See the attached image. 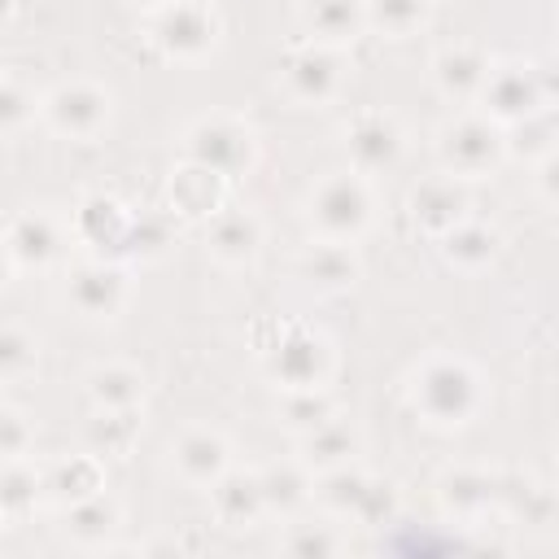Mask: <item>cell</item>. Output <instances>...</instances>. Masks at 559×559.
Listing matches in <instances>:
<instances>
[{"label": "cell", "mask_w": 559, "mask_h": 559, "mask_svg": "<svg viewBox=\"0 0 559 559\" xmlns=\"http://www.w3.org/2000/svg\"><path fill=\"white\" fill-rule=\"evenodd\" d=\"M406 406L419 415V424L437 432H459L489 406V384L463 354L437 349L406 371Z\"/></svg>", "instance_id": "6da1fadb"}, {"label": "cell", "mask_w": 559, "mask_h": 559, "mask_svg": "<svg viewBox=\"0 0 559 559\" xmlns=\"http://www.w3.org/2000/svg\"><path fill=\"white\" fill-rule=\"evenodd\" d=\"M376 179L345 166V170H328L323 179L310 183L306 192V223H310V236H323V240H345V245H358L371 227H376Z\"/></svg>", "instance_id": "7a4b0ae2"}, {"label": "cell", "mask_w": 559, "mask_h": 559, "mask_svg": "<svg viewBox=\"0 0 559 559\" xmlns=\"http://www.w3.org/2000/svg\"><path fill=\"white\" fill-rule=\"evenodd\" d=\"M262 376L284 393V389H332L336 376V345L323 328L306 319H284L275 336L258 349Z\"/></svg>", "instance_id": "3957f363"}, {"label": "cell", "mask_w": 559, "mask_h": 559, "mask_svg": "<svg viewBox=\"0 0 559 559\" xmlns=\"http://www.w3.org/2000/svg\"><path fill=\"white\" fill-rule=\"evenodd\" d=\"M432 153H437V166L463 183H476V179H489L511 153H507V127H498L489 114L480 109H459L450 114L437 135H432Z\"/></svg>", "instance_id": "277c9868"}, {"label": "cell", "mask_w": 559, "mask_h": 559, "mask_svg": "<svg viewBox=\"0 0 559 559\" xmlns=\"http://www.w3.org/2000/svg\"><path fill=\"white\" fill-rule=\"evenodd\" d=\"M183 157L223 175L227 183L245 179L253 166H258V131L245 114H227V109H214V114H201L183 127Z\"/></svg>", "instance_id": "5b68a950"}, {"label": "cell", "mask_w": 559, "mask_h": 559, "mask_svg": "<svg viewBox=\"0 0 559 559\" xmlns=\"http://www.w3.org/2000/svg\"><path fill=\"white\" fill-rule=\"evenodd\" d=\"M39 122L57 140L96 144L114 122V92L96 79H61L39 100Z\"/></svg>", "instance_id": "8992f818"}, {"label": "cell", "mask_w": 559, "mask_h": 559, "mask_svg": "<svg viewBox=\"0 0 559 559\" xmlns=\"http://www.w3.org/2000/svg\"><path fill=\"white\" fill-rule=\"evenodd\" d=\"M74 245L70 218L52 205H22L4 223V262L13 275H44L52 271L66 249Z\"/></svg>", "instance_id": "52a82bcc"}, {"label": "cell", "mask_w": 559, "mask_h": 559, "mask_svg": "<svg viewBox=\"0 0 559 559\" xmlns=\"http://www.w3.org/2000/svg\"><path fill=\"white\" fill-rule=\"evenodd\" d=\"M148 39L175 66H201L223 44V13L210 0H175L148 17Z\"/></svg>", "instance_id": "ba28073f"}, {"label": "cell", "mask_w": 559, "mask_h": 559, "mask_svg": "<svg viewBox=\"0 0 559 559\" xmlns=\"http://www.w3.org/2000/svg\"><path fill=\"white\" fill-rule=\"evenodd\" d=\"M61 288L74 314H83L87 323H114L131 301V271L118 258L83 253L79 262L66 266Z\"/></svg>", "instance_id": "9c48e42d"}, {"label": "cell", "mask_w": 559, "mask_h": 559, "mask_svg": "<svg viewBox=\"0 0 559 559\" xmlns=\"http://www.w3.org/2000/svg\"><path fill=\"white\" fill-rule=\"evenodd\" d=\"M280 87L293 105L301 109H323L341 96L345 87V61H341V48H328V44H314V39H301L284 52L280 61Z\"/></svg>", "instance_id": "30bf717a"}, {"label": "cell", "mask_w": 559, "mask_h": 559, "mask_svg": "<svg viewBox=\"0 0 559 559\" xmlns=\"http://www.w3.org/2000/svg\"><path fill=\"white\" fill-rule=\"evenodd\" d=\"M476 109L489 114L498 127H515L528 122L546 109V92H542V70L533 61L520 57H498L489 66V79L476 96Z\"/></svg>", "instance_id": "8fae6325"}, {"label": "cell", "mask_w": 559, "mask_h": 559, "mask_svg": "<svg viewBox=\"0 0 559 559\" xmlns=\"http://www.w3.org/2000/svg\"><path fill=\"white\" fill-rule=\"evenodd\" d=\"M341 144H345L349 166L376 179V175H384V170H393V166L402 162V153H406V131H402V122H397L389 109L367 105V109H354V114L345 118Z\"/></svg>", "instance_id": "7c38bea8"}, {"label": "cell", "mask_w": 559, "mask_h": 559, "mask_svg": "<svg viewBox=\"0 0 559 559\" xmlns=\"http://www.w3.org/2000/svg\"><path fill=\"white\" fill-rule=\"evenodd\" d=\"M131 227H135V210L122 197H114V192H87L70 210L74 245L83 253H96V258H118L122 262L127 258Z\"/></svg>", "instance_id": "4fadbf2b"}, {"label": "cell", "mask_w": 559, "mask_h": 559, "mask_svg": "<svg viewBox=\"0 0 559 559\" xmlns=\"http://www.w3.org/2000/svg\"><path fill=\"white\" fill-rule=\"evenodd\" d=\"M231 441L210 428V424H188L179 428V437L170 441V472L188 485V489H201L210 493L218 485V476L231 467Z\"/></svg>", "instance_id": "5bb4252c"}, {"label": "cell", "mask_w": 559, "mask_h": 559, "mask_svg": "<svg viewBox=\"0 0 559 559\" xmlns=\"http://www.w3.org/2000/svg\"><path fill=\"white\" fill-rule=\"evenodd\" d=\"M406 214L411 223L428 236V240H441L450 227H459L467 214H472V197H467V183L437 170L428 179H419L406 197Z\"/></svg>", "instance_id": "9a60e30c"}, {"label": "cell", "mask_w": 559, "mask_h": 559, "mask_svg": "<svg viewBox=\"0 0 559 559\" xmlns=\"http://www.w3.org/2000/svg\"><path fill=\"white\" fill-rule=\"evenodd\" d=\"M266 245V218L249 205H223L214 218H205V253L210 262L236 271L249 266Z\"/></svg>", "instance_id": "2e32d148"}, {"label": "cell", "mask_w": 559, "mask_h": 559, "mask_svg": "<svg viewBox=\"0 0 559 559\" xmlns=\"http://www.w3.org/2000/svg\"><path fill=\"white\" fill-rule=\"evenodd\" d=\"M293 275L314 288V293H345L362 280V258L354 245L345 240H323V236H310L297 258H293Z\"/></svg>", "instance_id": "e0dca14e"}, {"label": "cell", "mask_w": 559, "mask_h": 559, "mask_svg": "<svg viewBox=\"0 0 559 559\" xmlns=\"http://www.w3.org/2000/svg\"><path fill=\"white\" fill-rule=\"evenodd\" d=\"M489 66L493 57L480 48V44H445L432 52L428 61V74H432V87L454 100V105H476L485 79H489Z\"/></svg>", "instance_id": "ac0fdd59"}, {"label": "cell", "mask_w": 559, "mask_h": 559, "mask_svg": "<svg viewBox=\"0 0 559 559\" xmlns=\"http://www.w3.org/2000/svg\"><path fill=\"white\" fill-rule=\"evenodd\" d=\"M227 179L223 175H214V170H205V166H197V162H179L175 170H170V179H166V210L175 214V218H188V223H205V218H214L223 205H227Z\"/></svg>", "instance_id": "d6986e66"}, {"label": "cell", "mask_w": 559, "mask_h": 559, "mask_svg": "<svg viewBox=\"0 0 559 559\" xmlns=\"http://www.w3.org/2000/svg\"><path fill=\"white\" fill-rule=\"evenodd\" d=\"M301 39L349 48L367 31V0H297Z\"/></svg>", "instance_id": "ffe728a7"}, {"label": "cell", "mask_w": 559, "mask_h": 559, "mask_svg": "<svg viewBox=\"0 0 559 559\" xmlns=\"http://www.w3.org/2000/svg\"><path fill=\"white\" fill-rule=\"evenodd\" d=\"M100 489H105V459L92 454L87 445L74 450V454H57V459L44 463V498L57 511H66L70 502L92 498Z\"/></svg>", "instance_id": "44dd1931"}, {"label": "cell", "mask_w": 559, "mask_h": 559, "mask_svg": "<svg viewBox=\"0 0 559 559\" xmlns=\"http://www.w3.org/2000/svg\"><path fill=\"white\" fill-rule=\"evenodd\" d=\"M210 511H214V520L223 524V528H249V524H258L262 515H271L266 511V493H262V476H258V467H227L223 476H218V485L210 489Z\"/></svg>", "instance_id": "7402d4cb"}, {"label": "cell", "mask_w": 559, "mask_h": 559, "mask_svg": "<svg viewBox=\"0 0 559 559\" xmlns=\"http://www.w3.org/2000/svg\"><path fill=\"white\" fill-rule=\"evenodd\" d=\"M437 253L450 271H463V275H480L489 271L498 258H502V231L476 214H467L459 227H450L441 240H437Z\"/></svg>", "instance_id": "603a6c76"}, {"label": "cell", "mask_w": 559, "mask_h": 559, "mask_svg": "<svg viewBox=\"0 0 559 559\" xmlns=\"http://www.w3.org/2000/svg\"><path fill=\"white\" fill-rule=\"evenodd\" d=\"M118 524H122V502L109 489H100L92 498H79L61 511V537L79 550H109Z\"/></svg>", "instance_id": "cb8c5ba5"}, {"label": "cell", "mask_w": 559, "mask_h": 559, "mask_svg": "<svg viewBox=\"0 0 559 559\" xmlns=\"http://www.w3.org/2000/svg\"><path fill=\"white\" fill-rule=\"evenodd\" d=\"M83 393H87L92 411H144L148 380H144L140 367L109 358V362L87 367V376H83Z\"/></svg>", "instance_id": "d4e9b609"}, {"label": "cell", "mask_w": 559, "mask_h": 559, "mask_svg": "<svg viewBox=\"0 0 559 559\" xmlns=\"http://www.w3.org/2000/svg\"><path fill=\"white\" fill-rule=\"evenodd\" d=\"M362 454V428L341 411L336 419L319 424L314 432L297 437V459L319 476L328 467H341V463H354Z\"/></svg>", "instance_id": "484cf974"}, {"label": "cell", "mask_w": 559, "mask_h": 559, "mask_svg": "<svg viewBox=\"0 0 559 559\" xmlns=\"http://www.w3.org/2000/svg\"><path fill=\"white\" fill-rule=\"evenodd\" d=\"M262 476V493H266V511L280 515V520H293L301 507L314 502V472L293 454V459H280V463H266L258 467Z\"/></svg>", "instance_id": "4316f807"}, {"label": "cell", "mask_w": 559, "mask_h": 559, "mask_svg": "<svg viewBox=\"0 0 559 559\" xmlns=\"http://www.w3.org/2000/svg\"><path fill=\"white\" fill-rule=\"evenodd\" d=\"M44 463L35 459H9L0 472V515L4 524H22L44 507Z\"/></svg>", "instance_id": "83f0119b"}, {"label": "cell", "mask_w": 559, "mask_h": 559, "mask_svg": "<svg viewBox=\"0 0 559 559\" xmlns=\"http://www.w3.org/2000/svg\"><path fill=\"white\" fill-rule=\"evenodd\" d=\"M371 485V472L354 459V463H341V467H328L314 476V507L328 515V520H354L362 493Z\"/></svg>", "instance_id": "f1b7e54d"}, {"label": "cell", "mask_w": 559, "mask_h": 559, "mask_svg": "<svg viewBox=\"0 0 559 559\" xmlns=\"http://www.w3.org/2000/svg\"><path fill=\"white\" fill-rule=\"evenodd\" d=\"M437 498H441L445 515H454L463 524H476L489 511V502H493V480L480 467H450L437 480Z\"/></svg>", "instance_id": "f546056e"}, {"label": "cell", "mask_w": 559, "mask_h": 559, "mask_svg": "<svg viewBox=\"0 0 559 559\" xmlns=\"http://www.w3.org/2000/svg\"><path fill=\"white\" fill-rule=\"evenodd\" d=\"M140 428H144V411H92V419L83 424V445L105 463L127 459L140 441Z\"/></svg>", "instance_id": "4dcf8cb0"}, {"label": "cell", "mask_w": 559, "mask_h": 559, "mask_svg": "<svg viewBox=\"0 0 559 559\" xmlns=\"http://www.w3.org/2000/svg\"><path fill=\"white\" fill-rule=\"evenodd\" d=\"M336 415H341V402L332 397V389H284L275 402V424H284L293 437H306Z\"/></svg>", "instance_id": "1f68e13d"}, {"label": "cell", "mask_w": 559, "mask_h": 559, "mask_svg": "<svg viewBox=\"0 0 559 559\" xmlns=\"http://www.w3.org/2000/svg\"><path fill=\"white\" fill-rule=\"evenodd\" d=\"M432 22V0H367V31L380 39H411Z\"/></svg>", "instance_id": "d6a6232c"}, {"label": "cell", "mask_w": 559, "mask_h": 559, "mask_svg": "<svg viewBox=\"0 0 559 559\" xmlns=\"http://www.w3.org/2000/svg\"><path fill=\"white\" fill-rule=\"evenodd\" d=\"M39 100H44V92H35L17 70H4V79H0V131H4V140H17L26 127L39 122Z\"/></svg>", "instance_id": "836d02e7"}, {"label": "cell", "mask_w": 559, "mask_h": 559, "mask_svg": "<svg viewBox=\"0 0 559 559\" xmlns=\"http://www.w3.org/2000/svg\"><path fill=\"white\" fill-rule=\"evenodd\" d=\"M35 362H39V336L26 323L9 319L4 332H0V380L17 384V380H26L35 371Z\"/></svg>", "instance_id": "e575fe53"}, {"label": "cell", "mask_w": 559, "mask_h": 559, "mask_svg": "<svg viewBox=\"0 0 559 559\" xmlns=\"http://www.w3.org/2000/svg\"><path fill=\"white\" fill-rule=\"evenodd\" d=\"M175 240V214L170 210H140L135 214V227H131V240H127V258H140V262H157Z\"/></svg>", "instance_id": "d590c367"}, {"label": "cell", "mask_w": 559, "mask_h": 559, "mask_svg": "<svg viewBox=\"0 0 559 559\" xmlns=\"http://www.w3.org/2000/svg\"><path fill=\"white\" fill-rule=\"evenodd\" d=\"M280 550H288L297 559H323V555L349 550V542L336 524H288V533L280 537Z\"/></svg>", "instance_id": "8d00e7d4"}, {"label": "cell", "mask_w": 559, "mask_h": 559, "mask_svg": "<svg viewBox=\"0 0 559 559\" xmlns=\"http://www.w3.org/2000/svg\"><path fill=\"white\" fill-rule=\"evenodd\" d=\"M397 511H402L397 485L384 480V476H371V485H367V493H362V502H358V511H354L349 524H358V528H384V524L397 520Z\"/></svg>", "instance_id": "74e56055"}, {"label": "cell", "mask_w": 559, "mask_h": 559, "mask_svg": "<svg viewBox=\"0 0 559 559\" xmlns=\"http://www.w3.org/2000/svg\"><path fill=\"white\" fill-rule=\"evenodd\" d=\"M35 450V419L17 402H0V459H31Z\"/></svg>", "instance_id": "f35d334b"}, {"label": "cell", "mask_w": 559, "mask_h": 559, "mask_svg": "<svg viewBox=\"0 0 559 559\" xmlns=\"http://www.w3.org/2000/svg\"><path fill=\"white\" fill-rule=\"evenodd\" d=\"M533 192H537L550 210H559V140L533 162Z\"/></svg>", "instance_id": "ab89813d"}, {"label": "cell", "mask_w": 559, "mask_h": 559, "mask_svg": "<svg viewBox=\"0 0 559 559\" xmlns=\"http://www.w3.org/2000/svg\"><path fill=\"white\" fill-rule=\"evenodd\" d=\"M135 13H144V17H153V13H162L166 4H175V0H127Z\"/></svg>", "instance_id": "60d3db41"}]
</instances>
